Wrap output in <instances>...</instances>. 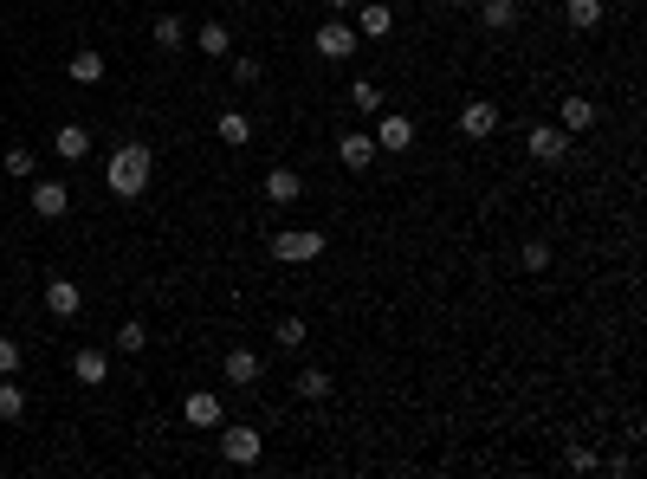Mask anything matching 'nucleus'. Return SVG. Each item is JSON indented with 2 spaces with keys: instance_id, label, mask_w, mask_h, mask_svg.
<instances>
[{
  "instance_id": "obj_1",
  "label": "nucleus",
  "mask_w": 647,
  "mask_h": 479,
  "mask_svg": "<svg viewBox=\"0 0 647 479\" xmlns=\"http://www.w3.org/2000/svg\"><path fill=\"white\" fill-rule=\"evenodd\" d=\"M149 175H156V156H149L143 143H117L104 162V188L117 201H143L149 195Z\"/></svg>"
},
{
  "instance_id": "obj_2",
  "label": "nucleus",
  "mask_w": 647,
  "mask_h": 479,
  "mask_svg": "<svg viewBox=\"0 0 647 479\" xmlns=\"http://www.w3.org/2000/svg\"><path fill=\"white\" fill-rule=\"evenodd\" d=\"M324 227H279L272 234V259L279 266H311V259H324Z\"/></svg>"
},
{
  "instance_id": "obj_3",
  "label": "nucleus",
  "mask_w": 647,
  "mask_h": 479,
  "mask_svg": "<svg viewBox=\"0 0 647 479\" xmlns=\"http://www.w3.org/2000/svg\"><path fill=\"white\" fill-rule=\"evenodd\" d=\"M259 454H266V434L259 428H246V421L220 428V460H227V467H259Z\"/></svg>"
},
{
  "instance_id": "obj_4",
  "label": "nucleus",
  "mask_w": 647,
  "mask_h": 479,
  "mask_svg": "<svg viewBox=\"0 0 647 479\" xmlns=\"http://www.w3.org/2000/svg\"><path fill=\"white\" fill-rule=\"evenodd\" d=\"M356 46H363V33H356V26H350V13H337V20H324L318 26V52H324V59H356Z\"/></svg>"
},
{
  "instance_id": "obj_5",
  "label": "nucleus",
  "mask_w": 647,
  "mask_h": 479,
  "mask_svg": "<svg viewBox=\"0 0 647 479\" xmlns=\"http://www.w3.org/2000/svg\"><path fill=\"white\" fill-rule=\"evenodd\" d=\"M453 123H460V136H466V143H486V136L492 130H499V104H492V98H466L460 104V117H453Z\"/></svg>"
},
{
  "instance_id": "obj_6",
  "label": "nucleus",
  "mask_w": 647,
  "mask_h": 479,
  "mask_svg": "<svg viewBox=\"0 0 647 479\" xmlns=\"http://www.w3.org/2000/svg\"><path fill=\"white\" fill-rule=\"evenodd\" d=\"M220 376H227L233 389H253V382L266 376V357H259L253 344H233V350H227V363H220Z\"/></svg>"
},
{
  "instance_id": "obj_7",
  "label": "nucleus",
  "mask_w": 647,
  "mask_h": 479,
  "mask_svg": "<svg viewBox=\"0 0 647 479\" xmlns=\"http://www.w3.org/2000/svg\"><path fill=\"white\" fill-rule=\"evenodd\" d=\"M525 149L538 162H563V156H570V130H563V123H531V130H525Z\"/></svg>"
},
{
  "instance_id": "obj_8",
  "label": "nucleus",
  "mask_w": 647,
  "mask_h": 479,
  "mask_svg": "<svg viewBox=\"0 0 647 479\" xmlns=\"http://www.w3.org/2000/svg\"><path fill=\"white\" fill-rule=\"evenodd\" d=\"M65 208H72V188L52 182V175H33V214L39 221H65Z\"/></svg>"
},
{
  "instance_id": "obj_9",
  "label": "nucleus",
  "mask_w": 647,
  "mask_h": 479,
  "mask_svg": "<svg viewBox=\"0 0 647 479\" xmlns=\"http://www.w3.org/2000/svg\"><path fill=\"white\" fill-rule=\"evenodd\" d=\"M376 156H382V149H376V136H369V130H343V136H337V162H343L350 175H363Z\"/></svg>"
},
{
  "instance_id": "obj_10",
  "label": "nucleus",
  "mask_w": 647,
  "mask_h": 479,
  "mask_svg": "<svg viewBox=\"0 0 647 479\" xmlns=\"http://www.w3.org/2000/svg\"><path fill=\"white\" fill-rule=\"evenodd\" d=\"M350 26L363 39H389L395 33V7H389V0H363V7H350Z\"/></svg>"
},
{
  "instance_id": "obj_11",
  "label": "nucleus",
  "mask_w": 647,
  "mask_h": 479,
  "mask_svg": "<svg viewBox=\"0 0 647 479\" xmlns=\"http://www.w3.org/2000/svg\"><path fill=\"white\" fill-rule=\"evenodd\" d=\"M376 149H389V156H402V149H415V117H402V111H389V117H376Z\"/></svg>"
},
{
  "instance_id": "obj_12",
  "label": "nucleus",
  "mask_w": 647,
  "mask_h": 479,
  "mask_svg": "<svg viewBox=\"0 0 647 479\" xmlns=\"http://www.w3.org/2000/svg\"><path fill=\"white\" fill-rule=\"evenodd\" d=\"M182 421H188V428H220V395L214 389H188Z\"/></svg>"
},
{
  "instance_id": "obj_13",
  "label": "nucleus",
  "mask_w": 647,
  "mask_h": 479,
  "mask_svg": "<svg viewBox=\"0 0 647 479\" xmlns=\"http://www.w3.org/2000/svg\"><path fill=\"white\" fill-rule=\"evenodd\" d=\"M52 149H59V162H85L91 156V130L85 123H59V130H52Z\"/></svg>"
},
{
  "instance_id": "obj_14",
  "label": "nucleus",
  "mask_w": 647,
  "mask_h": 479,
  "mask_svg": "<svg viewBox=\"0 0 647 479\" xmlns=\"http://www.w3.org/2000/svg\"><path fill=\"white\" fill-rule=\"evenodd\" d=\"M46 311L52 318H78V311H85V292H78L72 279H46Z\"/></svg>"
},
{
  "instance_id": "obj_15",
  "label": "nucleus",
  "mask_w": 647,
  "mask_h": 479,
  "mask_svg": "<svg viewBox=\"0 0 647 479\" xmlns=\"http://www.w3.org/2000/svg\"><path fill=\"white\" fill-rule=\"evenodd\" d=\"M298 195H305V175H298V169H266V201H279V208H292Z\"/></svg>"
},
{
  "instance_id": "obj_16",
  "label": "nucleus",
  "mask_w": 647,
  "mask_h": 479,
  "mask_svg": "<svg viewBox=\"0 0 647 479\" xmlns=\"http://www.w3.org/2000/svg\"><path fill=\"white\" fill-rule=\"evenodd\" d=\"M563 20H570L576 33H596V26L609 20V0H563Z\"/></svg>"
},
{
  "instance_id": "obj_17",
  "label": "nucleus",
  "mask_w": 647,
  "mask_h": 479,
  "mask_svg": "<svg viewBox=\"0 0 647 479\" xmlns=\"http://www.w3.org/2000/svg\"><path fill=\"white\" fill-rule=\"evenodd\" d=\"M479 7V26H486V33H512L518 26V0H473Z\"/></svg>"
},
{
  "instance_id": "obj_18",
  "label": "nucleus",
  "mask_w": 647,
  "mask_h": 479,
  "mask_svg": "<svg viewBox=\"0 0 647 479\" xmlns=\"http://www.w3.org/2000/svg\"><path fill=\"white\" fill-rule=\"evenodd\" d=\"M72 376H78V382H91V389H98V382H110V357H104L98 344H85V350H78V357H72Z\"/></svg>"
},
{
  "instance_id": "obj_19",
  "label": "nucleus",
  "mask_w": 647,
  "mask_h": 479,
  "mask_svg": "<svg viewBox=\"0 0 647 479\" xmlns=\"http://www.w3.org/2000/svg\"><path fill=\"white\" fill-rule=\"evenodd\" d=\"M65 78H72V85H85V91H91V85H104V52H91V46H85V52H72Z\"/></svg>"
},
{
  "instance_id": "obj_20",
  "label": "nucleus",
  "mask_w": 647,
  "mask_h": 479,
  "mask_svg": "<svg viewBox=\"0 0 647 479\" xmlns=\"http://www.w3.org/2000/svg\"><path fill=\"white\" fill-rule=\"evenodd\" d=\"M557 123H563L570 136L596 130V104H589V98H563V104H557Z\"/></svg>"
},
{
  "instance_id": "obj_21",
  "label": "nucleus",
  "mask_w": 647,
  "mask_h": 479,
  "mask_svg": "<svg viewBox=\"0 0 647 479\" xmlns=\"http://www.w3.org/2000/svg\"><path fill=\"white\" fill-rule=\"evenodd\" d=\"M214 136L227 149H246V143H253V123H246V111H220L214 117Z\"/></svg>"
},
{
  "instance_id": "obj_22",
  "label": "nucleus",
  "mask_w": 647,
  "mask_h": 479,
  "mask_svg": "<svg viewBox=\"0 0 647 479\" xmlns=\"http://www.w3.org/2000/svg\"><path fill=\"white\" fill-rule=\"evenodd\" d=\"M195 46L208 52V59H227V52H233V33H227V20H201V26H195Z\"/></svg>"
},
{
  "instance_id": "obj_23",
  "label": "nucleus",
  "mask_w": 647,
  "mask_h": 479,
  "mask_svg": "<svg viewBox=\"0 0 647 479\" xmlns=\"http://www.w3.org/2000/svg\"><path fill=\"white\" fill-rule=\"evenodd\" d=\"M149 33H156V46H162V52L188 46V20H182V13H156V26H149Z\"/></svg>"
},
{
  "instance_id": "obj_24",
  "label": "nucleus",
  "mask_w": 647,
  "mask_h": 479,
  "mask_svg": "<svg viewBox=\"0 0 647 479\" xmlns=\"http://www.w3.org/2000/svg\"><path fill=\"white\" fill-rule=\"evenodd\" d=\"M350 104H356L363 117H376V111H382V85H376V78H356V85H350Z\"/></svg>"
},
{
  "instance_id": "obj_25",
  "label": "nucleus",
  "mask_w": 647,
  "mask_h": 479,
  "mask_svg": "<svg viewBox=\"0 0 647 479\" xmlns=\"http://www.w3.org/2000/svg\"><path fill=\"white\" fill-rule=\"evenodd\" d=\"M20 415H26V389L0 376V421H20Z\"/></svg>"
},
{
  "instance_id": "obj_26",
  "label": "nucleus",
  "mask_w": 647,
  "mask_h": 479,
  "mask_svg": "<svg viewBox=\"0 0 647 479\" xmlns=\"http://www.w3.org/2000/svg\"><path fill=\"white\" fill-rule=\"evenodd\" d=\"M259 72H266V65H259L253 52H240V59L227 65V78H233V85H240V91H253V85H259Z\"/></svg>"
},
{
  "instance_id": "obj_27",
  "label": "nucleus",
  "mask_w": 647,
  "mask_h": 479,
  "mask_svg": "<svg viewBox=\"0 0 647 479\" xmlns=\"http://www.w3.org/2000/svg\"><path fill=\"white\" fill-rule=\"evenodd\" d=\"M305 337H311V324H305V318H285L279 331H272V344H279V350H305Z\"/></svg>"
},
{
  "instance_id": "obj_28",
  "label": "nucleus",
  "mask_w": 647,
  "mask_h": 479,
  "mask_svg": "<svg viewBox=\"0 0 647 479\" xmlns=\"http://www.w3.org/2000/svg\"><path fill=\"white\" fill-rule=\"evenodd\" d=\"M298 395H305V402H324L330 395V369H298Z\"/></svg>"
},
{
  "instance_id": "obj_29",
  "label": "nucleus",
  "mask_w": 647,
  "mask_h": 479,
  "mask_svg": "<svg viewBox=\"0 0 647 479\" xmlns=\"http://www.w3.org/2000/svg\"><path fill=\"white\" fill-rule=\"evenodd\" d=\"M110 344L123 350V357H143V344H149V331L143 324H117V337H110Z\"/></svg>"
},
{
  "instance_id": "obj_30",
  "label": "nucleus",
  "mask_w": 647,
  "mask_h": 479,
  "mask_svg": "<svg viewBox=\"0 0 647 479\" xmlns=\"http://www.w3.org/2000/svg\"><path fill=\"white\" fill-rule=\"evenodd\" d=\"M7 175H39L33 149H20V143H13V149H7Z\"/></svg>"
},
{
  "instance_id": "obj_31",
  "label": "nucleus",
  "mask_w": 647,
  "mask_h": 479,
  "mask_svg": "<svg viewBox=\"0 0 647 479\" xmlns=\"http://www.w3.org/2000/svg\"><path fill=\"white\" fill-rule=\"evenodd\" d=\"M518 266H525V272H544V266H550V246H544V240H531L525 253H518Z\"/></svg>"
},
{
  "instance_id": "obj_32",
  "label": "nucleus",
  "mask_w": 647,
  "mask_h": 479,
  "mask_svg": "<svg viewBox=\"0 0 647 479\" xmlns=\"http://www.w3.org/2000/svg\"><path fill=\"white\" fill-rule=\"evenodd\" d=\"M563 467H570V473H596V467H602V460H596V454H589V447H570V454H563Z\"/></svg>"
},
{
  "instance_id": "obj_33",
  "label": "nucleus",
  "mask_w": 647,
  "mask_h": 479,
  "mask_svg": "<svg viewBox=\"0 0 647 479\" xmlns=\"http://www.w3.org/2000/svg\"><path fill=\"white\" fill-rule=\"evenodd\" d=\"M13 369H20V344H13V337H0V376H13Z\"/></svg>"
},
{
  "instance_id": "obj_34",
  "label": "nucleus",
  "mask_w": 647,
  "mask_h": 479,
  "mask_svg": "<svg viewBox=\"0 0 647 479\" xmlns=\"http://www.w3.org/2000/svg\"><path fill=\"white\" fill-rule=\"evenodd\" d=\"M324 7H330V13H350V7H356V0H324Z\"/></svg>"
},
{
  "instance_id": "obj_35",
  "label": "nucleus",
  "mask_w": 647,
  "mask_h": 479,
  "mask_svg": "<svg viewBox=\"0 0 647 479\" xmlns=\"http://www.w3.org/2000/svg\"><path fill=\"white\" fill-rule=\"evenodd\" d=\"M447 7H473V0H447Z\"/></svg>"
}]
</instances>
